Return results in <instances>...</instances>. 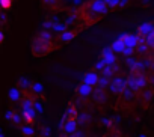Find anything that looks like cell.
<instances>
[{
    "mask_svg": "<svg viewBox=\"0 0 154 137\" xmlns=\"http://www.w3.org/2000/svg\"><path fill=\"white\" fill-rule=\"evenodd\" d=\"M11 116H12V112H8V113H6V118L11 119Z\"/></svg>",
    "mask_w": 154,
    "mask_h": 137,
    "instance_id": "obj_29",
    "label": "cell"
},
{
    "mask_svg": "<svg viewBox=\"0 0 154 137\" xmlns=\"http://www.w3.org/2000/svg\"><path fill=\"white\" fill-rule=\"evenodd\" d=\"M88 8H89V12L94 14V15H103V14H106L107 9H109V8L104 5L103 0H92V2H89Z\"/></svg>",
    "mask_w": 154,
    "mask_h": 137,
    "instance_id": "obj_4",
    "label": "cell"
},
{
    "mask_svg": "<svg viewBox=\"0 0 154 137\" xmlns=\"http://www.w3.org/2000/svg\"><path fill=\"white\" fill-rule=\"evenodd\" d=\"M95 68H97V70H103V68H104V65H103V62L100 60V62L97 63V66H95Z\"/></svg>",
    "mask_w": 154,
    "mask_h": 137,
    "instance_id": "obj_27",
    "label": "cell"
},
{
    "mask_svg": "<svg viewBox=\"0 0 154 137\" xmlns=\"http://www.w3.org/2000/svg\"><path fill=\"white\" fill-rule=\"evenodd\" d=\"M11 119H12L15 124H21V116H20V115H14V113H12Z\"/></svg>",
    "mask_w": 154,
    "mask_h": 137,
    "instance_id": "obj_23",
    "label": "cell"
},
{
    "mask_svg": "<svg viewBox=\"0 0 154 137\" xmlns=\"http://www.w3.org/2000/svg\"><path fill=\"white\" fill-rule=\"evenodd\" d=\"M42 2L45 3V5H53V3H56L57 0H42Z\"/></svg>",
    "mask_w": 154,
    "mask_h": 137,
    "instance_id": "obj_26",
    "label": "cell"
},
{
    "mask_svg": "<svg viewBox=\"0 0 154 137\" xmlns=\"http://www.w3.org/2000/svg\"><path fill=\"white\" fill-rule=\"evenodd\" d=\"M91 92H92V86H89V85H86V83H82V85H80L79 94H80L82 97H88Z\"/></svg>",
    "mask_w": 154,
    "mask_h": 137,
    "instance_id": "obj_13",
    "label": "cell"
},
{
    "mask_svg": "<svg viewBox=\"0 0 154 137\" xmlns=\"http://www.w3.org/2000/svg\"><path fill=\"white\" fill-rule=\"evenodd\" d=\"M69 137H83V134H82V133H79V131L75 130L74 133H71V134H69Z\"/></svg>",
    "mask_w": 154,
    "mask_h": 137,
    "instance_id": "obj_25",
    "label": "cell"
},
{
    "mask_svg": "<svg viewBox=\"0 0 154 137\" xmlns=\"http://www.w3.org/2000/svg\"><path fill=\"white\" fill-rule=\"evenodd\" d=\"M143 41H145V44H146L148 48H152L154 47V33H149V35L143 36Z\"/></svg>",
    "mask_w": 154,
    "mask_h": 137,
    "instance_id": "obj_16",
    "label": "cell"
},
{
    "mask_svg": "<svg viewBox=\"0 0 154 137\" xmlns=\"http://www.w3.org/2000/svg\"><path fill=\"white\" fill-rule=\"evenodd\" d=\"M21 131H23V134H26V136H33V128L32 127H29V125H24V127H21Z\"/></svg>",
    "mask_w": 154,
    "mask_h": 137,
    "instance_id": "obj_20",
    "label": "cell"
},
{
    "mask_svg": "<svg viewBox=\"0 0 154 137\" xmlns=\"http://www.w3.org/2000/svg\"><path fill=\"white\" fill-rule=\"evenodd\" d=\"M110 50H112L113 53H122V50H124V39H122V35H119V36L112 42Z\"/></svg>",
    "mask_w": 154,
    "mask_h": 137,
    "instance_id": "obj_8",
    "label": "cell"
},
{
    "mask_svg": "<svg viewBox=\"0 0 154 137\" xmlns=\"http://www.w3.org/2000/svg\"><path fill=\"white\" fill-rule=\"evenodd\" d=\"M74 32H69V30H63V32H60V39H62V42H69V41H72L74 39Z\"/></svg>",
    "mask_w": 154,
    "mask_h": 137,
    "instance_id": "obj_12",
    "label": "cell"
},
{
    "mask_svg": "<svg viewBox=\"0 0 154 137\" xmlns=\"http://www.w3.org/2000/svg\"><path fill=\"white\" fill-rule=\"evenodd\" d=\"M122 39H124V50L122 54L128 56L134 51L136 45H137V36L131 35V33H122Z\"/></svg>",
    "mask_w": 154,
    "mask_h": 137,
    "instance_id": "obj_3",
    "label": "cell"
},
{
    "mask_svg": "<svg viewBox=\"0 0 154 137\" xmlns=\"http://www.w3.org/2000/svg\"><path fill=\"white\" fill-rule=\"evenodd\" d=\"M137 30H139V35L146 36V35H149V33H154V26H152L149 21H146V23H142V24L137 27Z\"/></svg>",
    "mask_w": 154,
    "mask_h": 137,
    "instance_id": "obj_7",
    "label": "cell"
},
{
    "mask_svg": "<svg viewBox=\"0 0 154 137\" xmlns=\"http://www.w3.org/2000/svg\"><path fill=\"white\" fill-rule=\"evenodd\" d=\"M125 80L124 79H121V77H118V79H113L112 82H109V88H110V91L113 92V94H121L124 89H125Z\"/></svg>",
    "mask_w": 154,
    "mask_h": 137,
    "instance_id": "obj_5",
    "label": "cell"
},
{
    "mask_svg": "<svg viewBox=\"0 0 154 137\" xmlns=\"http://www.w3.org/2000/svg\"><path fill=\"white\" fill-rule=\"evenodd\" d=\"M0 137H3V136H2V134H0Z\"/></svg>",
    "mask_w": 154,
    "mask_h": 137,
    "instance_id": "obj_31",
    "label": "cell"
},
{
    "mask_svg": "<svg viewBox=\"0 0 154 137\" xmlns=\"http://www.w3.org/2000/svg\"><path fill=\"white\" fill-rule=\"evenodd\" d=\"M51 27H53L54 32H63V30H65V26H63V24H53Z\"/></svg>",
    "mask_w": 154,
    "mask_h": 137,
    "instance_id": "obj_22",
    "label": "cell"
},
{
    "mask_svg": "<svg viewBox=\"0 0 154 137\" xmlns=\"http://www.w3.org/2000/svg\"><path fill=\"white\" fill-rule=\"evenodd\" d=\"M12 0H0V8L2 9H11Z\"/></svg>",
    "mask_w": 154,
    "mask_h": 137,
    "instance_id": "obj_18",
    "label": "cell"
},
{
    "mask_svg": "<svg viewBox=\"0 0 154 137\" xmlns=\"http://www.w3.org/2000/svg\"><path fill=\"white\" fill-rule=\"evenodd\" d=\"M36 118V112L33 109V101L32 100H26L23 103V112H21V119H24L27 124H32Z\"/></svg>",
    "mask_w": 154,
    "mask_h": 137,
    "instance_id": "obj_2",
    "label": "cell"
},
{
    "mask_svg": "<svg viewBox=\"0 0 154 137\" xmlns=\"http://www.w3.org/2000/svg\"><path fill=\"white\" fill-rule=\"evenodd\" d=\"M3 39H5V35H3V33H2V32H0V42H2V41H3Z\"/></svg>",
    "mask_w": 154,
    "mask_h": 137,
    "instance_id": "obj_28",
    "label": "cell"
},
{
    "mask_svg": "<svg viewBox=\"0 0 154 137\" xmlns=\"http://www.w3.org/2000/svg\"><path fill=\"white\" fill-rule=\"evenodd\" d=\"M65 118H66V121H75V119H77V110H75L74 106H69V107L66 109Z\"/></svg>",
    "mask_w": 154,
    "mask_h": 137,
    "instance_id": "obj_11",
    "label": "cell"
},
{
    "mask_svg": "<svg viewBox=\"0 0 154 137\" xmlns=\"http://www.w3.org/2000/svg\"><path fill=\"white\" fill-rule=\"evenodd\" d=\"M110 137H116V136H110Z\"/></svg>",
    "mask_w": 154,
    "mask_h": 137,
    "instance_id": "obj_30",
    "label": "cell"
},
{
    "mask_svg": "<svg viewBox=\"0 0 154 137\" xmlns=\"http://www.w3.org/2000/svg\"><path fill=\"white\" fill-rule=\"evenodd\" d=\"M97 80H98V76H97L95 73H88V74H85V77H83V83H86V85H89V86H95V85H97Z\"/></svg>",
    "mask_w": 154,
    "mask_h": 137,
    "instance_id": "obj_9",
    "label": "cell"
},
{
    "mask_svg": "<svg viewBox=\"0 0 154 137\" xmlns=\"http://www.w3.org/2000/svg\"><path fill=\"white\" fill-rule=\"evenodd\" d=\"M125 85L131 91H140L146 86V79L142 74H136V76L128 77V80H125Z\"/></svg>",
    "mask_w": 154,
    "mask_h": 137,
    "instance_id": "obj_1",
    "label": "cell"
},
{
    "mask_svg": "<svg viewBox=\"0 0 154 137\" xmlns=\"http://www.w3.org/2000/svg\"><path fill=\"white\" fill-rule=\"evenodd\" d=\"M104 5L107 8H115V6H119V0H103Z\"/></svg>",
    "mask_w": 154,
    "mask_h": 137,
    "instance_id": "obj_19",
    "label": "cell"
},
{
    "mask_svg": "<svg viewBox=\"0 0 154 137\" xmlns=\"http://www.w3.org/2000/svg\"><path fill=\"white\" fill-rule=\"evenodd\" d=\"M32 89H33V92H35V94H42L44 86H42L41 83H35V85H32Z\"/></svg>",
    "mask_w": 154,
    "mask_h": 137,
    "instance_id": "obj_21",
    "label": "cell"
},
{
    "mask_svg": "<svg viewBox=\"0 0 154 137\" xmlns=\"http://www.w3.org/2000/svg\"><path fill=\"white\" fill-rule=\"evenodd\" d=\"M33 109H35V112L42 113V106H41V103H33Z\"/></svg>",
    "mask_w": 154,
    "mask_h": 137,
    "instance_id": "obj_24",
    "label": "cell"
},
{
    "mask_svg": "<svg viewBox=\"0 0 154 137\" xmlns=\"http://www.w3.org/2000/svg\"><path fill=\"white\" fill-rule=\"evenodd\" d=\"M21 98V92L17 89V88H12L11 91H9V100H12V101H18Z\"/></svg>",
    "mask_w": 154,
    "mask_h": 137,
    "instance_id": "obj_14",
    "label": "cell"
},
{
    "mask_svg": "<svg viewBox=\"0 0 154 137\" xmlns=\"http://www.w3.org/2000/svg\"><path fill=\"white\" fill-rule=\"evenodd\" d=\"M77 130V122L75 121H65V124H63V131H65V134H71V133H74Z\"/></svg>",
    "mask_w": 154,
    "mask_h": 137,
    "instance_id": "obj_10",
    "label": "cell"
},
{
    "mask_svg": "<svg viewBox=\"0 0 154 137\" xmlns=\"http://www.w3.org/2000/svg\"><path fill=\"white\" fill-rule=\"evenodd\" d=\"M109 82H110V79H109V77H106V76H101V77H98V80H97V85H98L100 88H106V86L109 85Z\"/></svg>",
    "mask_w": 154,
    "mask_h": 137,
    "instance_id": "obj_17",
    "label": "cell"
},
{
    "mask_svg": "<svg viewBox=\"0 0 154 137\" xmlns=\"http://www.w3.org/2000/svg\"><path fill=\"white\" fill-rule=\"evenodd\" d=\"M115 60H116L115 53H113L110 48H106V50L103 51V54H101V62H103V65H104V66H106V65H113Z\"/></svg>",
    "mask_w": 154,
    "mask_h": 137,
    "instance_id": "obj_6",
    "label": "cell"
},
{
    "mask_svg": "<svg viewBox=\"0 0 154 137\" xmlns=\"http://www.w3.org/2000/svg\"><path fill=\"white\" fill-rule=\"evenodd\" d=\"M38 39L39 41H44V42H51V33L47 32V30H44V32H41L38 35Z\"/></svg>",
    "mask_w": 154,
    "mask_h": 137,
    "instance_id": "obj_15",
    "label": "cell"
}]
</instances>
